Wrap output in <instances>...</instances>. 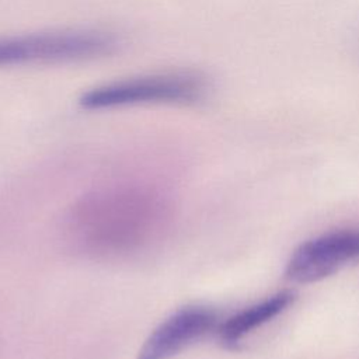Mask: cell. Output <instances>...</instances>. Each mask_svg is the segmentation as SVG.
Listing matches in <instances>:
<instances>
[{
  "label": "cell",
  "mask_w": 359,
  "mask_h": 359,
  "mask_svg": "<svg viewBox=\"0 0 359 359\" xmlns=\"http://www.w3.org/2000/svg\"><path fill=\"white\" fill-rule=\"evenodd\" d=\"M293 300L294 294L292 292H279L236 313L219 327L220 342L227 348H236L244 337L283 313Z\"/></svg>",
  "instance_id": "obj_5"
},
{
  "label": "cell",
  "mask_w": 359,
  "mask_h": 359,
  "mask_svg": "<svg viewBox=\"0 0 359 359\" xmlns=\"http://www.w3.org/2000/svg\"><path fill=\"white\" fill-rule=\"evenodd\" d=\"M359 261V230H337L299 245L286 265V278L313 283Z\"/></svg>",
  "instance_id": "obj_3"
},
{
  "label": "cell",
  "mask_w": 359,
  "mask_h": 359,
  "mask_svg": "<svg viewBox=\"0 0 359 359\" xmlns=\"http://www.w3.org/2000/svg\"><path fill=\"white\" fill-rule=\"evenodd\" d=\"M216 323L203 307L182 309L164 320L146 339L136 359H168L192 341L209 332Z\"/></svg>",
  "instance_id": "obj_4"
},
{
  "label": "cell",
  "mask_w": 359,
  "mask_h": 359,
  "mask_svg": "<svg viewBox=\"0 0 359 359\" xmlns=\"http://www.w3.org/2000/svg\"><path fill=\"white\" fill-rule=\"evenodd\" d=\"M206 93L203 79L194 74H161L105 84L86 93L80 104L101 109L144 102H192Z\"/></svg>",
  "instance_id": "obj_2"
},
{
  "label": "cell",
  "mask_w": 359,
  "mask_h": 359,
  "mask_svg": "<svg viewBox=\"0 0 359 359\" xmlns=\"http://www.w3.org/2000/svg\"><path fill=\"white\" fill-rule=\"evenodd\" d=\"M116 46L115 36L95 31L0 38V66L91 59L109 55Z\"/></svg>",
  "instance_id": "obj_1"
}]
</instances>
